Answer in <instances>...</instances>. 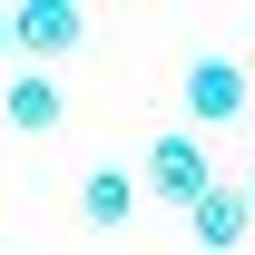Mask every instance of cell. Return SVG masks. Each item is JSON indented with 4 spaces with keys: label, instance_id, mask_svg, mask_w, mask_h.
<instances>
[{
    "label": "cell",
    "instance_id": "6da1fadb",
    "mask_svg": "<svg viewBox=\"0 0 255 255\" xmlns=\"http://www.w3.org/2000/svg\"><path fill=\"white\" fill-rule=\"evenodd\" d=\"M79 39H89V10H79V0H20V10H10V49H20L30 69L69 59Z\"/></svg>",
    "mask_w": 255,
    "mask_h": 255
},
{
    "label": "cell",
    "instance_id": "7a4b0ae2",
    "mask_svg": "<svg viewBox=\"0 0 255 255\" xmlns=\"http://www.w3.org/2000/svg\"><path fill=\"white\" fill-rule=\"evenodd\" d=\"M137 187H157V196H177V206H196V196L216 187V157H206V137L196 128H167L157 147H147V177Z\"/></svg>",
    "mask_w": 255,
    "mask_h": 255
},
{
    "label": "cell",
    "instance_id": "3957f363",
    "mask_svg": "<svg viewBox=\"0 0 255 255\" xmlns=\"http://www.w3.org/2000/svg\"><path fill=\"white\" fill-rule=\"evenodd\" d=\"M177 98H187V118H196V128H226V118L255 98V79H246V59L206 49V59H187V89H177Z\"/></svg>",
    "mask_w": 255,
    "mask_h": 255
},
{
    "label": "cell",
    "instance_id": "277c9868",
    "mask_svg": "<svg viewBox=\"0 0 255 255\" xmlns=\"http://www.w3.org/2000/svg\"><path fill=\"white\" fill-rule=\"evenodd\" d=\"M246 226H255V206H246V187H226V177H216V187H206V196L187 206V236H196L206 255H226V246H246Z\"/></svg>",
    "mask_w": 255,
    "mask_h": 255
},
{
    "label": "cell",
    "instance_id": "5b68a950",
    "mask_svg": "<svg viewBox=\"0 0 255 255\" xmlns=\"http://www.w3.org/2000/svg\"><path fill=\"white\" fill-rule=\"evenodd\" d=\"M137 196H147V187H137L128 167H89V177H79V216H89V226H128Z\"/></svg>",
    "mask_w": 255,
    "mask_h": 255
},
{
    "label": "cell",
    "instance_id": "8992f818",
    "mask_svg": "<svg viewBox=\"0 0 255 255\" xmlns=\"http://www.w3.org/2000/svg\"><path fill=\"white\" fill-rule=\"evenodd\" d=\"M0 108H10V128H30V137H39V128H59V108H69V98L49 89V69H20Z\"/></svg>",
    "mask_w": 255,
    "mask_h": 255
},
{
    "label": "cell",
    "instance_id": "52a82bcc",
    "mask_svg": "<svg viewBox=\"0 0 255 255\" xmlns=\"http://www.w3.org/2000/svg\"><path fill=\"white\" fill-rule=\"evenodd\" d=\"M0 59H10V10H0Z\"/></svg>",
    "mask_w": 255,
    "mask_h": 255
},
{
    "label": "cell",
    "instance_id": "ba28073f",
    "mask_svg": "<svg viewBox=\"0 0 255 255\" xmlns=\"http://www.w3.org/2000/svg\"><path fill=\"white\" fill-rule=\"evenodd\" d=\"M246 206H255V167H246Z\"/></svg>",
    "mask_w": 255,
    "mask_h": 255
}]
</instances>
